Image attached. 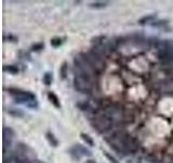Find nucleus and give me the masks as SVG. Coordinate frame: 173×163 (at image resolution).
<instances>
[{
	"label": "nucleus",
	"mask_w": 173,
	"mask_h": 163,
	"mask_svg": "<svg viewBox=\"0 0 173 163\" xmlns=\"http://www.w3.org/2000/svg\"><path fill=\"white\" fill-rule=\"evenodd\" d=\"M105 139L108 143V145L120 155H129L131 152L136 151L139 148V145L135 141V139L132 138L131 136L128 135L127 133L118 132V133L113 134L109 137H106Z\"/></svg>",
	"instance_id": "obj_1"
},
{
	"label": "nucleus",
	"mask_w": 173,
	"mask_h": 163,
	"mask_svg": "<svg viewBox=\"0 0 173 163\" xmlns=\"http://www.w3.org/2000/svg\"><path fill=\"white\" fill-rule=\"evenodd\" d=\"M74 85L75 88L81 92H90L92 90V80L91 76L87 74H83L81 72H78L75 74L74 77Z\"/></svg>",
	"instance_id": "obj_2"
},
{
	"label": "nucleus",
	"mask_w": 173,
	"mask_h": 163,
	"mask_svg": "<svg viewBox=\"0 0 173 163\" xmlns=\"http://www.w3.org/2000/svg\"><path fill=\"white\" fill-rule=\"evenodd\" d=\"M114 125L113 120H110L107 115L102 114V115L96 116L93 121V127L99 133H106Z\"/></svg>",
	"instance_id": "obj_3"
},
{
	"label": "nucleus",
	"mask_w": 173,
	"mask_h": 163,
	"mask_svg": "<svg viewBox=\"0 0 173 163\" xmlns=\"http://www.w3.org/2000/svg\"><path fill=\"white\" fill-rule=\"evenodd\" d=\"M9 92L11 94L15 101L19 103H28V102H35L36 101V97L34 96L29 91H22V90H13L10 89ZM29 105V103H28Z\"/></svg>",
	"instance_id": "obj_4"
},
{
	"label": "nucleus",
	"mask_w": 173,
	"mask_h": 163,
	"mask_svg": "<svg viewBox=\"0 0 173 163\" xmlns=\"http://www.w3.org/2000/svg\"><path fill=\"white\" fill-rule=\"evenodd\" d=\"M83 55L85 57V59L89 61V63L92 65V67L94 69L95 72H102L104 70L105 64L104 62L102 61V59L99 57V55H96L94 52H88V53H83Z\"/></svg>",
	"instance_id": "obj_5"
},
{
	"label": "nucleus",
	"mask_w": 173,
	"mask_h": 163,
	"mask_svg": "<svg viewBox=\"0 0 173 163\" xmlns=\"http://www.w3.org/2000/svg\"><path fill=\"white\" fill-rule=\"evenodd\" d=\"M158 59L162 64H170L173 62V50L171 47L165 45L159 49Z\"/></svg>",
	"instance_id": "obj_6"
},
{
	"label": "nucleus",
	"mask_w": 173,
	"mask_h": 163,
	"mask_svg": "<svg viewBox=\"0 0 173 163\" xmlns=\"http://www.w3.org/2000/svg\"><path fill=\"white\" fill-rule=\"evenodd\" d=\"M104 114L107 115L110 120H113L114 123L117 121H120V120L122 119V110H121L120 107L115 105H112L105 109Z\"/></svg>",
	"instance_id": "obj_7"
},
{
	"label": "nucleus",
	"mask_w": 173,
	"mask_h": 163,
	"mask_svg": "<svg viewBox=\"0 0 173 163\" xmlns=\"http://www.w3.org/2000/svg\"><path fill=\"white\" fill-rule=\"evenodd\" d=\"M70 155L75 158V159H80L82 155H91V152L88 149H85L83 146L80 145H76L70 149Z\"/></svg>",
	"instance_id": "obj_8"
},
{
	"label": "nucleus",
	"mask_w": 173,
	"mask_h": 163,
	"mask_svg": "<svg viewBox=\"0 0 173 163\" xmlns=\"http://www.w3.org/2000/svg\"><path fill=\"white\" fill-rule=\"evenodd\" d=\"M48 99L50 100V102L52 103L54 107H56V108H60L61 107V103H60V101H58V98L55 94H53V92H49V94H48Z\"/></svg>",
	"instance_id": "obj_9"
},
{
	"label": "nucleus",
	"mask_w": 173,
	"mask_h": 163,
	"mask_svg": "<svg viewBox=\"0 0 173 163\" xmlns=\"http://www.w3.org/2000/svg\"><path fill=\"white\" fill-rule=\"evenodd\" d=\"M47 139L49 140V143H50V145L51 146H53V147H56L58 146V139L55 138L54 137V135L53 134H51V133H48L47 134Z\"/></svg>",
	"instance_id": "obj_10"
},
{
	"label": "nucleus",
	"mask_w": 173,
	"mask_h": 163,
	"mask_svg": "<svg viewBox=\"0 0 173 163\" xmlns=\"http://www.w3.org/2000/svg\"><path fill=\"white\" fill-rule=\"evenodd\" d=\"M81 138L83 139V141L85 143H87V144L89 145V146H94V141H93V139L91 138L90 136L89 135H87V134H81Z\"/></svg>",
	"instance_id": "obj_11"
},
{
	"label": "nucleus",
	"mask_w": 173,
	"mask_h": 163,
	"mask_svg": "<svg viewBox=\"0 0 173 163\" xmlns=\"http://www.w3.org/2000/svg\"><path fill=\"white\" fill-rule=\"evenodd\" d=\"M155 19V15H148V17H142V19L139 20V23L142 25L146 24V23H148V22H153V20Z\"/></svg>",
	"instance_id": "obj_12"
},
{
	"label": "nucleus",
	"mask_w": 173,
	"mask_h": 163,
	"mask_svg": "<svg viewBox=\"0 0 173 163\" xmlns=\"http://www.w3.org/2000/svg\"><path fill=\"white\" fill-rule=\"evenodd\" d=\"M62 42H63V40H62V38H60V37H54V38L51 39V45L55 48L60 47L61 45H62Z\"/></svg>",
	"instance_id": "obj_13"
},
{
	"label": "nucleus",
	"mask_w": 173,
	"mask_h": 163,
	"mask_svg": "<svg viewBox=\"0 0 173 163\" xmlns=\"http://www.w3.org/2000/svg\"><path fill=\"white\" fill-rule=\"evenodd\" d=\"M60 73H61V77L63 78V80L66 78V76H67V63H66V62H64L63 65L61 67Z\"/></svg>",
	"instance_id": "obj_14"
},
{
	"label": "nucleus",
	"mask_w": 173,
	"mask_h": 163,
	"mask_svg": "<svg viewBox=\"0 0 173 163\" xmlns=\"http://www.w3.org/2000/svg\"><path fill=\"white\" fill-rule=\"evenodd\" d=\"M52 80H53V77H52V74H51V73L48 72L43 75V83L46 84V85H50V84L52 83Z\"/></svg>",
	"instance_id": "obj_15"
},
{
	"label": "nucleus",
	"mask_w": 173,
	"mask_h": 163,
	"mask_svg": "<svg viewBox=\"0 0 173 163\" xmlns=\"http://www.w3.org/2000/svg\"><path fill=\"white\" fill-rule=\"evenodd\" d=\"M106 6H107V2H103V1H96V2L91 3V7H92V8H95V9L105 8Z\"/></svg>",
	"instance_id": "obj_16"
},
{
	"label": "nucleus",
	"mask_w": 173,
	"mask_h": 163,
	"mask_svg": "<svg viewBox=\"0 0 173 163\" xmlns=\"http://www.w3.org/2000/svg\"><path fill=\"white\" fill-rule=\"evenodd\" d=\"M4 71H8L10 72L11 74H17L19 73V69L16 67H14V65H9V67H3Z\"/></svg>",
	"instance_id": "obj_17"
},
{
	"label": "nucleus",
	"mask_w": 173,
	"mask_h": 163,
	"mask_svg": "<svg viewBox=\"0 0 173 163\" xmlns=\"http://www.w3.org/2000/svg\"><path fill=\"white\" fill-rule=\"evenodd\" d=\"M104 155H105V157H106V158H107L108 160H109L112 163H119L118 161L116 160L115 158H114V157H112V155H110L109 153H107V152H104Z\"/></svg>",
	"instance_id": "obj_18"
},
{
	"label": "nucleus",
	"mask_w": 173,
	"mask_h": 163,
	"mask_svg": "<svg viewBox=\"0 0 173 163\" xmlns=\"http://www.w3.org/2000/svg\"><path fill=\"white\" fill-rule=\"evenodd\" d=\"M42 48H43V44H41V42H39V44H36L33 46V50H35V51H39V50H41Z\"/></svg>",
	"instance_id": "obj_19"
},
{
	"label": "nucleus",
	"mask_w": 173,
	"mask_h": 163,
	"mask_svg": "<svg viewBox=\"0 0 173 163\" xmlns=\"http://www.w3.org/2000/svg\"><path fill=\"white\" fill-rule=\"evenodd\" d=\"M85 163H96V162H95V161H93V160H88Z\"/></svg>",
	"instance_id": "obj_20"
}]
</instances>
